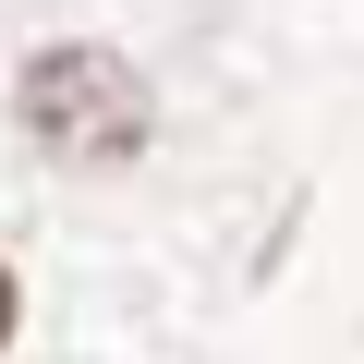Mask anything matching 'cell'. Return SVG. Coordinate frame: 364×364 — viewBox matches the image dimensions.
Wrapping results in <instances>:
<instances>
[{
  "mask_svg": "<svg viewBox=\"0 0 364 364\" xmlns=\"http://www.w3.org/2000/svg\"><path fill=\"white\" fill-rule=\"evenodd\" d=\"M13 122H25V134H37V158H61V170H122V158H146L158 97H146V73H134L122 49L61 37V49H37V61H25Z\"/></svg>",
  "mask_w": 364,
  "mask_h": 364,
  "instance_id": "6da1fadb",
  "label": "cell"
},
{
  "mask_svg": "<svg viewBox=\"0 0 364 364\" xmlns=\"http://www.w3.org/2000/svg\"><path fill=\"white\" fill-rule=\"evenodd\" d=\"M13 316H25V291H13V267H0V352H13Z\"/></svg>",
  "mask_w": 364,
  "mask_h": 364,
  "instance_id": "7a4b0ae2",
  "label": "cell"
}]
</instances>
